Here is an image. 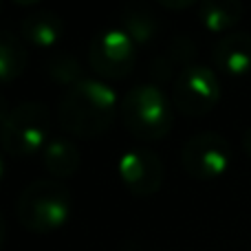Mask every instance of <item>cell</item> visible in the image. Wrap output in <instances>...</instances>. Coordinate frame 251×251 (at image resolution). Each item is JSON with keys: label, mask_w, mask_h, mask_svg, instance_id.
I'll return each instance as SVG.
<instances>
[{"label": "cell", "mask_w": 251, "mask_h": 251, "mask_svg": "<svg viewBox=\"0 0 251 251\" xmlns=\"http://www.w3.org/2000/svg\"><path fill=\"white\" fill-rule=\"evenodd\" d=\"M119 113L117 95L100 79H86L66 88L60 100L57 117L64 130L82 139L104 134Z\"/></svg>", "instance_id": "6da1fadb"}, {"label": "cell", "mask_w": 251, "mask_h": 251, "mask_svg": "<svg viewBox=\"0 0 251 251\" xmlns=\"http://www.w3.org/2000/svg\"><path fill=\"white\" fill-rule=\"evenodd\" d=\"M18 221L33 234H51L66 225L71 214V194L62 183L40 178L18 196Z\"/></svg>", "instance_id": "7a4b0ae2"}, {"label": "cell", "mask_w": 251, "mask_h": 251, "mask_svg": "<svg viewBox=\"0 0 251 251\" xmlns=\"http://www.w3.org/2000/svg\"><path fill=\"white\" fill-rule=\"evenodd\" d=\"M119 117L130 134L139 139H163L172 130V101L156 84L130 88L119 104Z\"/></svg>", "instance_id": "3957f363"}, {"label": "cell", "mask_w": 251, "mask_h": 251, "mask_svg": "<svg viewBox=\"0 0 251 251\" xmlns=\"http://www.w3.org/2000/svg\"><path fill=\"white\" fill-rule=\"evenodd\" d=\"M51 132V113L40 101H22L11 108L0 128V146L11 156L25 159L42 152Z\"/></svg>", "instance_id": "277c9868"}, {"label": "cell", "mask_w": 251, "mask_h": 251, "mask_svg": "<svg viewBox=\"0 0 251 251\" xmlns=\"http://www.w3.org/2000/svg\"><path fill=\"white\" fill-rule=\"evenodd\" d=\"M137 44L122 26L100 31L88 44V64L104 79H124L134 69Z\"/></svg>", "instance_id": "5b68a950"}, {"label": "cell", "mask_w": 251, "mask_h": 251, "mask_svg": "<svg viewBox=\"0 0 251 251\" xmlns=\"http://www.w3.org/2000/svg\"><path fill=\"white\" fill-rule=\"evenodd\" d=\"M221 100V84L207 66H190L172 84V104L187 117H203L212 113Z\"/></svg>", "instance_id": "8992f818"}, {"label": "cell", "mask_w": 251, "mask_h": 251, "mask_svg": "<svg viewBox=\"0 0 251 251\" xmlns=\"http://www.w3.org/2000/svg\"><path fill=\"white\" fill-rule=\"evenodd\" d=\"M183 170L192 178L214 181L231 165V146L218 132H199L185 141L181 150Z\"/></svg>", "instance_id": "52a82bcc"}, {"label": "cell", "mask_w": 251, "mask_h": 251, "mask_svg": "<svg viewBox=\"0 0 251 251\" xmlns=\"http://www.w3.org/2000/svg\"><path fill=\"white\" fill-rule=\"evenodd\" d=\"M119 178L130 194L146 199L154 196L163 183V163L159 154L148 148H130L122 154L117 163Z\"/></svg>", "instance_id": "ba28073f"}, {"label": "cell", "mask_w": 251, "mask_h": 251, "mask_svg": "<svg viewBox=\"0 0 251 251\" xmlns=\"http://www.w3.org/2000/svg\"><path fill=\"white\" fill-rule=\"evenodd\" d=\"M214 64L218 71L231 77H243L251 73V35L243 31L227 33L214 44Z\"/></svg>", "instance_id": "9c48e42d"}, {"label": "cell", "mask_w": 251, "mask_h": 251, "mask_svg": "<svg viewBox=\"0 0 251 251\" xmlns=\"http://www.w3.org/2000/svg\"><path fill=\"white\" fill-rule=\"evenodd\" d=\"M194 57H196L194 40H190L187 35H176V38L168 44V49H165L159 57H154V62H152V77L159 84L172 82V79H176L185 69L194 66L192 64Z\"/></svg>", "instance_id": "30bf717a"}, {"label": "cell", "mask_w": 251, "mask_h": 251, "mask_svg": "<svg viewBox=\"0 0 251 251\" xmlns=\"http://www.w3.org/2000/svg\"><path fill=\"white\" fill-rule=\"evenodd\" d=\"M20 33L38 49H51L64 35V20L53 11H35L20 20Z\"/></svg>", "instance_id": "8fae6325"}, {"label": "cell", "mask_w": 251, "mask_h": 251, "mask_svg": "<svg viewBox=\"0 0 251 251\" xmlns=\"http://www.w3.org/2000/svg\"><path fill=\"white\" fill-rule=\"evenodd\" d=\"M42 163L51 176L55 178H71L79 170L82 163V154L79 148L75 146L71 139L55 137L44 146L42 150Z\"/></svg>", "instance_id": "7c38bea8"}, {"label": "cell", "mask_w": 251, "mask_h": 251, "mask_svg": "<svg viewBox=\"0 0 251 251\" xmlns=\"http://www.w3.org/2000/svg\"><path fill=\"white\" fill-rule=\"evenodd\" d=\"M245 9L238 0H203L199 4V20L212 33H225L240 22Z\"/></svg>", "instance_id": "4fadbf2b"}, {"label": "cell", "mask_w": 251, "mask_h": 251, "mask_svg": "<svg viewBox=\"0 0 251 251\" xmlns=\"http://www.w3.org/2000/svg\"><path fill=\"white\" fill-rule=\"evenodd\" d=\"M29 53L18 35L0 31V84L18 79L26 69Z\"/></svg>", "instance_id": "5bb4252c"}, {"label": "cell", "mask_w": 251, "mask_h": 251, "mask_svg": "<svg viewBox=\"0 0 251 251\" xmlns=\"http://www.w3.org/2000/svg\"><path fill=\"white\" fill-rule=\"evenodd\" d=\"M122 29L139 47V44H148L150 40H154L159 31V20L143 4H128L122 13Z\"/></svg>", "instance_id": "9a60e30c"}, {"label": "cell", "mask_w": 251, "mask_h": 251, "mask_svg": "<svg viewBox=\"0 0 251 251\" xmlns=\"http://www.w3.org/2000/svg\"><path fill=\"white\" fill-rule=\"evenodd\" d=\"M44 69H47V75L51 77V82L57 84V86L71 88L84 79L82 64H79V60L75 55H71V53H53L47 60Z\"/></svg>", "instance_id": "2e32d148"}, {"label": "cell", "mask_w": 251, "mask_h": 251, "mask_svg": "<svg viewBox=\"0 0 251 251\" xmlns=\"http://www.w3.org/2000/svg\"><path fill=\"white\" fill-rule=\"evenodd\" d=\"M9 113H11V108H9V101H7V97L0 93V128H2L4 119L9 117Z\"/></svg>", "instance_id": "e0dca14e"}, {"label": "cell", "mask_w": 251, "mask_h": 251, "mask_svg": "<svg viewBox=\"0 0 251 251\" xmlns=\"http://www.w3.org/2000/svg\"><path fill=\"white\" fill-rule=\"evenodd\" d=\"M161 4L163 7H168V9H187V7H192V0H181V2H168V0H161Z\"/></svg>", "instance_id": "ac0fdd59"}, {"label": "cell", "mask_w": 251, "mask_h": 251, "mask_svg": "<svg viewBox=\"0 0 251 251\" xmlns=\"http://www.w3.org/2000/svg\"><path fill=\"white\" fill-rule=\"evenodd\" d=\"M4 240H7V221H4L2 212H0V249L4 247Z\"/></svg>", "instance_id": "d6986e66"}, {"label": "cell", "mask_w": 251, "mask_h": 251, "mask_svg": "<svg viewBox=\"0 0 251 251\" xmlns=\"http://www.w3.org/2000/svg\"><path fill=\"white\" fill-rule=\"evenodd\" d=\"M243 148H245V152L251 156V126L245 130V134H243Z\"/></svg>", "instance_id": "ffe728a7"}, {"label": "cell", "mask_w": 251, "mask_h": 251, "mask_svg": "<svg viewBox=\"0 0 251 251\" xmlns=\"http://www.w3.org/2000/svg\"><path fill=\"white\" fill-rule=\"evenodd\" d=\"M2 174H4V161H2V156H0V181H2Z\"/></svg>", "instance_id": "44dd1931"}, {"label": "cell", "mask_w": 251, "mask_h": 251, "mask_svg": "<svg viewBox=\"0 0 251 251\" xmlns=\"http://www.w3.org/2000/svg\"><path fill=\"white\" fill-rule=\"evenodd\" d=\"M0 9H2V7H0Z\"/></svg>", "instance_id": "7402d4cb"}]
</instances>
